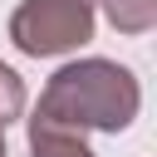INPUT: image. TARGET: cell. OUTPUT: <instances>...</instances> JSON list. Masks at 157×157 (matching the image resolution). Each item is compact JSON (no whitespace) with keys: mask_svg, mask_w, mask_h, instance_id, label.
I'll return each instance as SVG.
<instances>
[{"mask_svg":"<svg viewBox=\"0 0 157 157\" xmlns=\"http://www.w3.org/2000/svg\"><path fill=\"white\" fill-rule=\"evenodd\" d=\"M142 108V88L137 78L113 64V59H78V64H64L49 88L39 93V108L29 123H44V128H69V132H118L137 118Z\"/></svg>","mask_w":157,"mask_h":157,"instance_id":"1","label":"cell"},{"mask_svg":"<svg viewBox=\"0 0 157 157\" xmlns=\"http://www.w3.org/2000/svg\"><path fill=\"white\" fill-rule=\"evenodd\" d=\"M10 39L29 59L69 54L93 39V0H25L10 15Z\"/></svg>","mask_w":157,"mask_h":157,"instance_id":"2","label":"cell"},{"mask_svg":"<svg viewBox=\"0 0 157 157\" xmlns=\"http://www.w3.org/2000/svg\"><path fill=\"white\" fill-rule=\"evenodd\" d=\"M29 152L34 157H93L83 132H69V128H44V123H29Z\"/></svg>","mask_w":157,"mask_h":157,"instance_id":"3","label":"cell"},{"mask_svg":"<svg viewBox=\"0 0 157 157\" xmlns=\"http://www.w3.org/2000/svg\"><path fill=\"white\" fill-rule=\"evenodd\" d=\"M103 10L123 34H147L157 25V0H103Z\"/></svg>","mask_w":157,"mask_h":157,"instance_id":"4","label":"cell"},{"mask_svg":"<svg viewBox=\"0 0 157 157\" xmlns=\"http://www.w3.org/2000/svg\"><path fill=\"white\" fill-rule=\"evenodd\" d=\"M20 113H25V83H20V74L10 64H0V128L15 123Z\"/></svg>","mask_w":157,"mask_h":157,"instance_id":"5","label":"cell"},{"mask_svg":"<svg viewBox=\"0 0 157 157\" xmlns=\"http://www.w3.org/2000/svg\"><path fill=\"white\" fill-rule=\"evenodd\" d=\"M0 157H5V137H0Z\"/></svg>","mask_w":157,"mask_h":157,"instance_id":"6","label":"cell"}]
</instances>
